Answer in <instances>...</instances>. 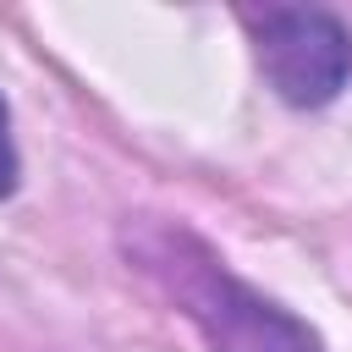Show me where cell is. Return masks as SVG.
<instances>
[{
    "label": "cell",
    "instance_id": "1",
    "mask_svg": "<svg viewBox=\"0 0 352 352\" xmlns=\"http://www.w3.org/2000/svg\"><path fill=\"white\" fill-rule=\"evenodd\" d=\"M258 66L270 77V88L286 104H324L346 88L352 77V33L314 6H264V11H242Z\"/></svg>",
    "mask_w": 352,
    "mask_h": 352
},
{
    "label": "cell",
    "instance_id": "2",
    "mask_svg": "<svg viewBox=\"0 0 352 352\" xmlns=\"http://www.w3.org/2000/svg\"><path fill=\"white\" fill-rule=\"evenodd\" d=\"M160 270L170 275V292L204 324V336H209L214 352H319V341H314V330L302 319H292L286 308H275L258 292H248L242 280H231L226 270H214L204 253L192 264L170 258Z\"/></svg>",
    "mask_w": 352,
    "mask_h": 352
},
{
    "label": "cell",
    "instance_id": "3",
    "mask_svg": "<svg viewBox=\"0 0 352 352\" xmlns=\"http://www.w3.org/2000/svg\"><path fill=\"white\" fill-rule=\"evenodd\" d=\"M16 187V148H11V116H6V99H0V198Z\"/></svg>",
    "mask_w": 352,
    "mask_h": 352
}]
</instances>
